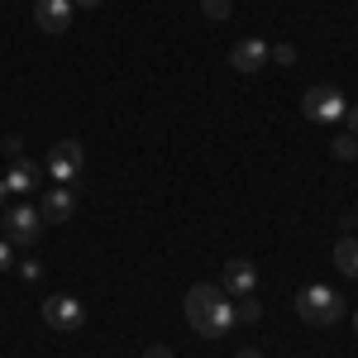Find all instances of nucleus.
Here are the masks:
<instances>
[{
	"instance_id": "obj_1",
	"label": "nucleus",
	"mask_w": 358,
	"mask_h": 358,
	"mask_svg": "<svg viewBox=\"0 0 358 358\" xmlns=\"http://www.w3.org/2000/svg\"><path fill=\"white\" fill-rule=\"evenodd\" d=\"M182 310H187L192 330L206 334V339H220L234 325V296H224V287H215V282H196L192 292H187Z\"/></svg>"
},
{
	"instance_id": "obj_2",
	"label": "nucleus",
	"mask_w": 358,
	"mask_h": 358,
	"mask_svg": "<svg viewBox=\"0 0 358 358\" xmlns=\"http://www.w3.org/2000/svg\"><path fill=\"white\" fill-rule=\"evenodd\" d=\"M296 315L306 325H315V330H330V325L344 320V296L334 287H325V282H310V287L296 292Z\"/></svg>"
},
{
	"instance_id": "obj_3",
	"label": "nucleus",
	"mask_w": 358,
	"mask_h": 358,
	"mask_svg": "<svg viewBox=\"0 0 358 358\" xmlns=\"http://www.w3.org/2000/svg\"><path fill=\"white\" fill-rule=\"evenodd\" d=\"M0 234H5L15 248H34V244H38V234H43V215H38V206H29V201L5 206V210H0Z\"/></svg>"
},
{
	"instance_id": "obj_4",
	"label": "nucleus",
	"mask_w": 358,
	"mask_h": 358,
	"mask_svg": "<svg viewBox=\"0 0 358 358\" xmlns=\"http://www.w3.org/2000/svg\"><path fill=\"white\" fill-rule=\"evenodd\" d=\"M301 110H306V120H315V124H339L344 110H349V101H344L339 86H306Z\"/></svg>"
},
{
	"instance_id": "obj_5",
	"label": "nucleus",
	"mask_w": 358,
	"mask_h": 358,
	"mask_svg": "<svg viewBox=\"0 0 358 358\" xmlns=\"http://www.w3.org/2000/svg\"><path fill=\"white\" fill-rule=\"evenodd\" d=\"M82 163H86L82 143H77V138H62V143H53V153L43 158V172L53 177L57 187H72V182H77V172H82Z\"/></svg>"
},
{
	"instance_id": "obj_6",
	"label": "nucleus",
	"mask_w": 358,
	"mask_h": 358,
	"mask_svg": "<svg viewBox=\"0 0 358 358\" xmlns=\"http://www.w3.org/2000/svg\"><path fill=\"white\" fill-rule=\"evenodd\" d=\"M43 325H48V330H62V334L82 330L86 306L77 301V296H67V292H62V296H48V301H43Z\"/></svg>"
},
{
	"instance_id": "obj_7",
	"label": "nucleus",
	"mask_w": 358,
	"mask_h": 358,
	"mask_svg": "<svg viewBox=\"0 0 358 358\" xmlns=\"http://www.w3.org/2000/svg\"><path fill=\"white\" fill-rule=\"evenodd\" d=\"M72 15H77L72 0H34V24L43 29V34H67Z\"/></svg>"
},
{
	"instance_id": "obj_8",
	"label": "nucleus",
	"mask_w": 358,
	"mask_h": 358,
	"mask_svg": "<svg viewBox=\"0 0 358 358\" xmlns=\"http://www.w3.org/2000/svg\"><path fill=\"white\" fill-rule=\"evenodd\" d=\"M220 287H224V296H253L258 292V268L248 258H229L220 273Z\"/></svg>"
},
{
	"instance_id": "obj_9",
	"label": "nucleus",
	"mask_w": 358,
	"mask_h": 358,
	"mask_svg": "<svg viewBox=\"0 0 358 358\" xmlns=\"http://www.w3.org/2000/svg\"><path fill=\"white\" fill-rule=\"evenodd\" d=\"M229 67L244 72V77L263 72V67H268V43H263V38H239V43L229 48Z\"/></svg>"
},
{
	"instance_id": "obj_10",
	"label": "nucleus",
	"mask_w": 358,
	"mask_h": 358,
	"mask_svg": "<svg viewBox=\"0 0 358 358\" xmlns=\"http://www.w3.org/2000/svg\"><path fill=\"white\" fill-rule=\"evenodd\" d=\"M38 215H43V224L72 220V215H77V196H72V187H48L43 201H38Z\"/></svg>"
},
{
	"instance_id": "obj_11",
	"label": "nucleus",
	"mask_w": 358,
	"mask_h": 358,
	"mask_svg": "<svg viewBox=\"0 0 358 358\" xmlns=\"http://www.w3.org/2000/svg\"><path fill=\"white\" fill-rule=\"evenodd\" d=\"M38 177H43V163H34V158H15V167L5 172V192L10 196H24L38 187Z\"/></svg>"
},
{
	"instance_id": "obj_12",
	"label": "nucleus",
	"mask_w": 358,
	"mask_h": 358,
	"mask_svg": "<svg viewBox=\"0 0 358 358\" xmlns=\"http://www.w3.org/2000/svg\"><path fill=\"white\" fill-rule=\"evenodd\" d=\"M334 263H339L344 277H358V239L354 234H344V239L334 244Z\"/></svg>"
},
{
	"instance_id": "obj_13",
	"label": "nucleus",
	"mask_w": 358,
	"mask_h": 358,
	"mask_svg": "<svg viewBox=\"0 0 358 358\" xmlns=\"http://www.w3.org/2000/svg\"><path fill=\"white\" fill-rule=\"evenodd\" d=\"M330 153L339 158V163H354V158H358V134H349V129H344V134H334L330 138Z\"/></svg>"
},
{
	"instance_id": "obj_14",
	"label": "nucleus",
	"mask_w": 358,
	"mask_h": 358,
	"mask_svg": "<svg viewBox=\"0 0 358 358\" xmlns=\"http://www.w3.org/2000/svg\"><path fill=\"white\" fill-rule=\"evenodd\" d=\"M258 315H263L258 296H234V320H239V325H253Z\"/></svg>"
},
{
	"instance_id": "obj_15",
	"label": "nucleus",
	"mask_w": 358,
	"mask_h": 358,
	"mask_svg": "<svg viewBox=\"0 0 358 358\" xmlns=\"http://www.w3.org/2000/svg\"><path fill=\"white\" fill-rule=\"evenodd\" d=\"M201 10H206V20H229L234 0H201Z\"/></svg>"
},
{
	"instance_id": "obj_16",
	"label": "nucleus",
	"mask_w": 358,
	"mask_h": 358,
	"mask_svg": "<svg viewBox=\"0 0 358 358\" xmlns=\"http://www.w3.org/2000/svg\"><path fill=\"white\" fill-rule=\"evenodd\" d=\"M268 62H277V67H292V62H296V48H292V43H277V48H268Z\"/></svg>"
},
{
	"instance_id": "obj_17",
	"label": "nucleus",
	"mask_w": 358,
	"mask_h": 358,
	"mask_svg": "<svg viewBox=\"0 0 358 358\" xmlns=\"http://www.w3.org/2000/svg\"><path fill=\"white\" fill-rule=\"evenodd\" d=\"M20 277L38 282V277H43V263H38V258H20Z\"/></svg>"
},
{
	"instance_id": "obj_18",
	"label": "nucleus",
	"mask_w": 358,
	"mask_h": 358,
	"mask_svg": "<svg viewBox=\"0 0 358 358\" xmlns=\"http://www.w3.org/2000/svg\"><path fill=\"white\" fill-rule=\"evenodd\" d=\"M0 153H10V158H24V138H20V134L0 138Z\"/></svg>"
},
{
	"instance_id": "obj_19",
	"label": "nucleus",
	"mask_w": 358,
	"mask_h": 358,
	"mask_svg": "<svg viewBox=\"0 0 358 358\" xmlns=\"http://www.w3.org/2000/svg\"><path fill=\"white\" fill-rule=\"evenodd\" d=\"M5 268H15V244L0 234V273H5Z\"/></svg>"
},
{
	"instance_id": "obj_20",
	"label": "nucleus",
	"mask_w": 358,
	"mask_h": 358,
	"mask_svg": "<svg viewBox=\"0 0 358 358\" xmlns=\"http://www.w3.org/2000/svg\"><path fill=\"white\" fill-rule=\"evenodd\" d=\"M143 358H177V354H172L167 344H148V349H143Z\"/></svg>"
},
{
	"instance_id": "obj_21",
	"label": "nucleus",
	"mask_w": 358,
	"mask_h": 358,
	"mask_svg": "<svg viewBox=\"0 0 358 358\" xmlns=\"http://www.w3.org/2000/svg\"><path fill=\"white\" fill-rule=\"evenodd\" d=\"M344 124H349V134H358V106H349V110H344Z\"/></svg>"
},
{
	"instance_id": "obj_22",
	"label": "nucleus",
	"mask_w": 358,
	"mask_h": 358,
	"mask_svg": "<svg viewBox=\"0 0 358 358\" xmlns=\"http://www.w3.org/2000/svg\"><path fill=\"white\" fill-rule=\"evenodd\" d=\"M72 5H77V10H96L101 0H72Z\"/></svg>"
},
{
	"instance_id": "obj_23",
	"label": "nucleus",
	"mask_w": 358,
	"mask_h": 358,
	"mask_svg": "<svg viewBox=\"0 0 358 358\" xmlns=\"http://www.w3.org/2000/svg\"><path fill=\"white\" fill-rule=\"evenodd\" d=\"M234 358H263V354H258V349H239Z\"/></svg>"
},
{
	"instance_id": "obj_24",
	"label": "nucleus",
	"mask_w": 358,
	"mask_h": 358,
	"mask_svg": "<svg viewBox=\"0 0 358 358\" xmlns=\"http://www.w3.org/2000/svg\"><path fill=\"white\" fill-rule=\"evenodd\" d=\"M5 201H10V192H5V177H0V210H5Z\"/></svg>"
},
{
	"instance_id": "obj_25",
	"label": "nucleus",
	"mask_w": 358,
	"mask_h": 358,
	"mask_svg": "<svg viewBox=\"0 0 358 358\" xmlns=\"http://www.w3.org/2000/svg\"><path fill=\"white\" fill-rule=\"evenodd\" d=\"M354 334H358V310H354Z\"/></svg>"
}]
</instances>
